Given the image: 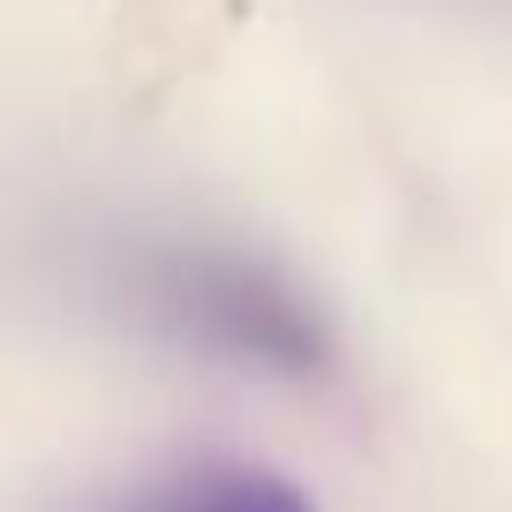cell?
I'll return each instance as SVG.
<instances>
[{
    "label": "cell",
    "instance_id": "obj_2",
    "mask_svg": "<svg viewBox=\"0 0 512 512\" xmlns=\"http://www.w3.org/2000/svg\"><path fill=\"white\" fill-rule=\"evenodd\" d=\"M113 512H317V497L294 475H279V467L196 460V467H174V475L144 482V490H128Z\"/></svg>",
    "mask_w": 512,
    "mask_h": 512
},
{
    "label": "cell",
    "instance_id": "obj_1",
    "mask_svg": "<svg viewBox=\"0 0 512 512\" xmlns=\"http://www.w3.org/2000/svg\"><path fill=\"white\" fill-rule=\"evenodd\" d=\"M136 294L159 332L219 354V362L264 369V377H324L332 369V324L279 264L226 241H166L136 264Z\"/></svg>",
    "mask_w": 512,
    "mask_h": 512
}]
</instances>
